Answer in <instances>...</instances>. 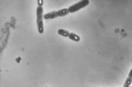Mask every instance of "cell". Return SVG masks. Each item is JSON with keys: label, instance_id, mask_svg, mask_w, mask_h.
Returning <instances> with one entry per match:
<instances>
[{"label": "cell", "instance_id": "cell-1", "mask_svg": "<svg viewBox=\"0 0 132 87\" xmlns=\"http://www.w3.org/2000/svg\"><path fill=\"white\" fill-rule=\"evenodd\" d=\"M37 15V25L38 32L42 34L44 33V24H43V8L42 6H38L36 10Z\"/></svg>", "mask_w": 132, "mask_h": 87}, {"label": "cell", "instance_id": "cell-2", "mask_svg": "<svg viewBox=\"0 0 132 87\" xmlns=\"http://www.w3.org/2000/svg\"><path fill=\"white\" fill-rule=\"evenodd\" d=\"M69 13L68 9L67 8L59 10L58 11H53L44 14L43 18L44 20H52L58 18L64 17Z\"/></svg>", "mask_w": 132, "mask_h": 87}, {"label": "cell", "instance_id": "cell-3", "mask_svg": "<svg viewBox=\"0 0 132 87\" xmlns=\"http://www.w3.org/2000/svg\"><path fill=\"white\" fill-rule=\"evenodd\" d=\"M89 3L90 1H89V0H81V1H80L70 6L68 8L69 12V13H75L86 7L89 4Z\"/></svg>", "mask_w": 132, "mask_h": 87}, {"label": "cell", "instance_id": "cell-4", "mask_svg": "<svg viewBox=\"0 0 132 87\" xmlns=\"http://www.w3.org/2000/svg\"><path fill=\"white\" fill-rule=\"evenodd\" d=\"M68 38L76 42H79L80 41V37L74 33H70Z\"/></svg>", "mask_w": 132, "mask_h": 87}, {"label": "cell", "instance_id": "cell-5", "mask_svg": "<svg viewBox=\"0 0 132 87\" xmlns=\"http://www.w3.org/2000/svg\"><path fill=\"white\" fill-rule=\"evenodd\" d=\"M57 32L59 35L65 37H68L70 34V32L68 30H67L64 29H59L58 30Z\"/></svg>", "mask_w": 132, "mask_h": 87}, {"label": "cell", "instance_id": "cell-6", "mask_svg": "<svg viewBox=\"0 0 132 87\" xmlns=\"http://www.w3.org/2000/svg\"><path fill=\"white\" fill-rule=\"evenodd\" d=\"M132 83V79L127 77L126 79V80L124 82L123 87H130V85Z\"/></svg>", "mask_w": 132, "mask_h": 87}, {"label": "cell", "instance_id": "cell-7", "mask_svg": "<svg viewBox=\"0 0 132 87\" xmlns=\"http://www.w3.org/2000/svg\"><path fill=\"white\" fill-rule=\"evenodd\" d=\"M38 4L39 6H42L43 4V1L42 0H38Z\"/></svg>", "mask_w": 132, "mask_h": 87}, {"label": "cell", "instance_id": "cell-8", "mask_svg": "<svg viewBox=\"0 0 132 87\" xmlns=\"http://www.w3.org/2000/svg\"><path fill=\"white\" fill-rule=\"evenodd\" d=\"M128 77L130 78L131 79H132V68H131V69L130 70L129 72L128 73Z\"/></svg>", "mask_w": 132, "mask_h": 87}, {"label": "cell", "instance_id": "cell-9", "mask_svg": "<svg viewBox=\"0 0 132 87\" xmlns=\"http://www.w3.org/2000/svg\"><path fill=\"white\" fill-rule=\"evenodd\" d=\"M44 87H49V86H44Z\"/></svg>", "mask_w": 132, "mask_h": 87}, {"label": "cell", "instance_id": "cell-10", "mask_svg": "<svg viewBox=\"0 0 132 87\" xmlns=\"http://www.w3.org/2000/svg\"><path fill=\"white\" fill-rule=\"evenodd\" d=\"M130 87H132V86H130Z\"/></svg>", "mask_w": 132, "mask_h": 87}]
</instances>
